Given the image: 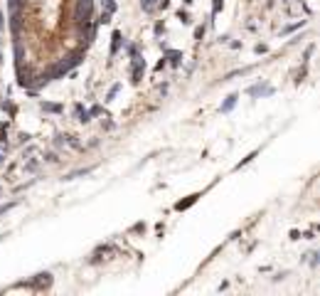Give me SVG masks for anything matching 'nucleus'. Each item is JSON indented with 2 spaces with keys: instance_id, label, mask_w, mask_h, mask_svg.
Listing matches in <instances>:
<instances>
[{
  "instance_id": "nucleus-5",
  "label": "nucleus",
  "mask_w": 320,
  "mask_h": 296,
  "mask_svg": "<svg viewBox=\"0 0 320 296\" xmlns=\"http://www.w3.org/2000/svg\"><path fill=\"white\" fill-rule=\"evenodd\" d=\"M121 45H123V32H121V30H114V35H111V52H109V57L111 59L118 55Z\"/></svg>"
},
{
  "instance_id": "nucleus-19",
  "label": "nucleus",
  "mask_w": 320,
  "mask_h": 296,
  "mask_svg": "<svg viewBox=\"0 0 320 296\" xmlns=\"http://www.w3.org/2000/svg\"><path fill=\"white\" fill-rule=\"evenodd\" d=\"M153 32H155V37H160V35L165 32V23H163V20H158V23H155V28H153Z\"/></svg>"
},
{
  "instance_id": "nucleus-25",
  "label": "nucleus",
  "mask_w": 320,
  "mask_h": 296,
  "mask_svg": "<svg viewBox=\"0 0 320 296\" xmlns=\"http://www.w3.org/2000/svg\"><path fill=\"white\" fill-rule=\"evenodd\" d=\"M266 50H268V47H266V45H256V55H263V52H266Z\"/></svg>"
},
{
  "instance_id": "nucleus-10",
  "label": "nucleus",
  "mask_w": 320,
  "mask_h": 296,
  "mask_svg": "<svg viewBox=\"0 0 320 296\" xmlns=\"http://www.w3.org/2000/svg\"><path fill=\"white\" fill-rule=\"evenodd\" d=\"M116 10H118V3H116V0H104V13L114 15Z\"/></svg>"
},
{
  "instance_id": "nucleus-16",
  "label": "nucleus",
  "mask_w": 320,
  "mask_h": 296,
  "mask_svg": "<svg viewBox=\"0 0 320 296\" xmlns=\"http://www.w3.org/2000/svg\"><path fill=\"white\" fill-rule=\"evenodd\" d=\"M3 111H8L10 116H15V111H18V106H15L13 101H5V104H3Z\"/></svg>"
},
{
  "instance_id": "nucleus-3",
  "label": "nucleus",
  "mask_w": 320,
  "mask_h": 296,
  "mask_svg": "<svg viewBox=\"0 0 320 296\" xmlns=\"http://www.w3.org/2000/svg\"><path fill=\"white\" fill-rule=\"evenodd\" d=\"M40 109H42L45 114H52V116L64 114V104H59V101H42V104H40Z\"/></svg>"
},
{
  "instance_id": "nucleus-22",
  "label": "nucleus",
  "mask_w": 320,
  "mask_h": 296,
  "mask_svg": "<svg viewBox=\"0 0 320 296\" xmlns=\"http://www.w3.org/2000/svg\"><path fill=\"white\" fill-rule=\"evenodd\" d=\"M131 232H146V222H138V225H133V227H131Z\"/></svg>"
},
{
  "instance_id": "nucleus-24",
  "label": "nucleus",
  "mask_w": 320,
  "mask_h": 296,
  "mask_svg": "<svg viewBox=\"0 0 320 296\" xmlns=\"http://www.w3.org/2000/svg\"><path fill=\"white\" fill-rule=\"evenodd\" d=\"M45 161H50V163H57V153H47V156H45Z\"/></svg>"
},
{
  "instance_id": "nucleus-15",
  "label": "nucleus",
  "mask_w": 320,
  "mask_h": 296,
  "mask_svg": "<svg viewBox=\"0 0 320 296\" xmlns=\"http://www.w3.org/2000/svg\"><path fill=\"white\" fill-rule=\"evenodd\" d=\"M13 207H18V200H10V203H3V205H0V215H5V212H10Z\"/></svg>"
},
{
  "instance_id": "nucleus-12",
  "label": "nucleus",
  "mask_w": 320,
  "mask_h": 296,
  "mask_svg": "<svg viewBox=\"0 0 320 296\" xmlns=\"http://www.w3.org/2000/svg\"><path fill=\"white\" fill-rule=\"evenodd\" d=\"M177 20H180L182 25H190V23H192V20H190V13H187V10H182V8L177 10Z\"/></svg>"
},
{
  "instance_id": "nucleus-14",
  "label": "nucleus",
  "mask_w": 320,
  "mask_h": 296,
  "mask_svg": "<svg viewBox=\"0 0 320 296\" xmlns=\"http://www.w3.org/2000/svg\"><path fill=\"white\" fill-rule=\"evenodd\" d=\"M111 18H114V15H109V13H104V10H101V15H99L96 25H109V23H111Z\"/></svg>"
},
{
  "instance_id": "nucleus-4",
  "label": "nucleus",
  "mask_w": 320,
  "mask_h": 296,
  "mask_svg": "<svg viewBox=\"0 0 320 296\" xmlns=\"http://www.w3.org/2000/svg\"><path fill=\"white\" fill-rule=\"evenodd\" d=\"M246 94H249V96H271V94H273V87H268V84H254V87L246 89Z\"/></svg>"
},
{
  "instance_id": "nucleus-8",
  "label": "nucleus",
  "mask_w": 320,
  "mask_h": 296,
  "mask_svg": "<svg viewBox=\"0 0 320 296\" xmlns=\"http://www.w3.org/2000/svg\"><path fill=\"white\" fill-rule=\"evenodd\" d=\"M197 198H200V195H190V198H185V200H180V203H175V210H177V212H182V210H187V207H190V205H195V203H197Z\"/></svg>"
},
{
  "instance_id": "nucleus-18",
  "label": "nucleus",
  "mask_w": 320,
  "mask_h": 296,
  "mask_svg": "<svg viewBox=\"0 0 320 296\" xmlns=\"http://www.w3.org/2000/svg\"><path fill=\"white\" fill-rule=\"evenodd\" d=\"M204 32H207V28H204V25H197V28H195V40H197V42H202Z\"/></svg>"
},
{
  "instance_id": "nucleus-27",
  "label": "nucleus",
  "mask_w": 320,
  "mask_h": 296,
  "mask_svg": "<svg viewBox=\"0 0 320 296\" xmlns=\"http://www.w3.org/2000/svg\"><path fill=\"white\" fill-rule=\"evenodd\" d=\"M182 3H185V5H192V3H195V0H182Z\"/></svg>"
},
{
  "instance_id": "nucleus-26",
  "label": "nucleus",
  "mask_w": 320,
  "mask_h": 296,
  "mask_svg": "<svg viewBox=\"0 0 320 296\" xmlns=\"http://www.w3.org/2000/svg\"><path fill=\"white\" fill-rule=\"evenodd\" d=\"M163 67H165V57H163V59H160V62H158V64H155V72H160Z\"/></svg>"
},
{
  "instance_id": "nucleus-20",
  "label": "nucleus",
  "mask_w": 320,
  "mask_h": 296,
  "mask_svg": "<svg viewBox=\"0 0 320 296\" xmlns=\"http://www.w3.org/2000/svg\"><path fill=\"white\" fill-rule=\"evenodd\" d=\"M143 10H146V13H153V10H155V0H143Z\"/></svg>"
},
{
  "instance_id": "nucleus-2",
  "label": "nucleus",
  "mask_w": 320,
  "mask_h": 296,
  "mask_svg": "<svg viewBox=\"0 0 320 296\" xmlns=\"http://www.w3.org/2000/svg\"><path fill=\"white\" fill-rule=\"evenodd\" d=\"M52 284V274H37L32 281H28V284H20V286H30V289H45V286H50Z\"/></svg>"
},
{
  "instance_id": "nucleus-7",
  "label": "nucleus",
  "mask_w": 320,
  "mask_h": 296,
  "mask_svg": "<svg viewBox=\"0 0 320 296\" xmlns=\"http://www.w3.org/2000/svg\"><path fill=\"white\" fill-rule=\"evenodd\" d=\"M165 59H170V64L177 67V64L182 62V52H180V50H168V47H165Z\"/></svg>"
},
{
  "instance_id": "nucleus-13",
  "label": "nucleus",
  "mask_w": 320,
  "mask_h": 296,
  "mask_svg": "<svg viewBox=\"0 0 320 296\" xmlns=\"http://www.w3.org/2000/svg\"><path fill=\"white\" fill-rule=\"evenodd\" d=\"M224 8V0H212V18H217Z\"/></svg>"
},
{
  "instance_id": "nucleus-23",
  "label": "nucleus",
  "mask_w": 320,
  "mask_h": 296,
  "mask_svg": "<svg viewBox=\"0 0 320 296\" xmlns=\"http://www.w3.org/2000/svg\"><path fill=\"white\" fill-rule=\"evenodd\" d=\"M128 57H131V59L138 57V47H136V45H128Z\"/></svg>"
},
{
  "instance_id": "nucleus-1",
  "label": "nucleus",
  "mask_w": 320,
  "mask_h": 296,
  "mask_svg": "<svg viewBox=\"0 0 320 296\" xmlns=\"http://www.w3.org/2000/svg\"><path fill=\"white\" fill-rule=\"evenodd\" d=\"M143 74H146V59L138 55V57H133V62H131V84H141Z\"/></svg>"
},
{
  "instance_id": "nucleus-21",
  "label": "nucleus",
  "mask_w": 320,
  "mask_h": 296,
  "mask_svg": "<svg viewBox=\"0 0 320 296\" xmlns=\"http://www.w3.org/2000/svg\"><path fill=\"white\" fill-rule=\"evenodd\" d=\"M303 25H305V20H300V23H293V25H288V28L283 30V35H286V32H293V30H298V28H303Z\"/></svg>"
},
{
  "instance_id": "nucleus-17",
  "label": "nucleus",
  "mask_w": 320,
  "mask_h": 296,
  "mask_svg": "<svg viewBox=\"0 0 320 296\" xmlns=\"http://www.w3.org/2000/svg\"><path fill=\"white\" fill-rule=\"evenodd\" d=\"M104 114V106L101 104H94L91 109H89V116H101Z\"/></svg>"
},
{
  "instance_id": "nucleus-6",
  "label": "nucleus",
  "mask_w": 320,
  "mask_h": 296,
  "mask_svg": "<svg viewBox=\"0 0 320 296\" xmlns=\"http://www.w3.org/2000/svg\"><path fill=\"white\" fill-rule=\"evenodd\" d=\"M236 101H239V94H229V96L224 99V104L219 106V111H222V114H229L234 106H236Z\"/></svg>"
},
{
  "instance_id": "nucleus-9",
  "label": "nucleus",
  "mask_w": 320,
  "mask_h": 296,
  "mask_svg": "<svg viewBox=\"0 0 320 296\" xmlns=\"http://www.w3.org/2000/svg\"><path fill=\"white\" fill-rule=\"evenodd\" d=\"M74 111H77V118H79L82 123H89V121H91L89 109H84V104H74Z\"/></svg>"
},
{
  "instance_id": "nucleus-11",
  "label": "nucleus",
  "mask_w": 320,
  "mask_h": 296,
  "mask_svg": "<svg viewBox=\"0 0 320 296\" xmlns=\"http://www.w3.org/2000/svg\"><path fill=\"white\" fill-rule=\"evenodd\" d=\"M118 91H121V82H116L114 87H111L109 91H106V101H114V99H116V94H118Z\"/></svg>"
}]
</instances>
